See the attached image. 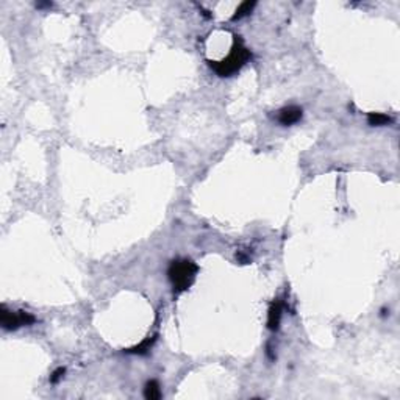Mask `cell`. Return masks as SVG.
Masks as SVG:
<instances>
[{
    "label": "cell",
    "mask_w": 400,
    "mask_h": 400,
    "mask_svg": "<svg viewBox=\"0 0 400 400\" xmlns=\"http://www.w3.org/2000/svg\"><path fill=\"white\" fill-rule=\"evenodd\" d=\"M368 120L370 125H377V127H380V125H388V124H391L392 122V118H390L388 114H383V112H370V114L368 116Z\"/></svg>",
    "instance_id": "cell-7"
},
{
    "label": "cell",
    "mask_w": 400,
    "mask_h": 400,
    "mask_svg": "<svg viewBox=\"0 0 400 400\" xmlns=\"http://www.w3.org/2000/svg\"><path fill=\"white\" fill-rule=\"evenodd\" d=\"M278 122L282 125H292V124H297L300 119H302V108L298 106H284L278 111V116H277Z\"/></svg>",
    "instance_id": "cell-4"
},
{
    "label": "cell",
    "mask_w": 400,
    "mask_h": 400,
    "mask_svg": "<svg viewBox=\"0 0 400 400\" xmlns=\"http://www.w3.org/2000/svg\"><path fill=\"white\" fill-rule=\"evenodd\" d=\"M197 266L191 260H177L172 261V264L168 270L169 280L174 286L175 292H183L190 288L196 278Z\"/></svg>",
    "instance_id": "cell-2"
},
{
    "label": "cell",
    "mask_w": 400,
    "mask_h": 400,
    "mask_svg": "<svg viewBox=\"0 0 400 400\" xmlns=\"http://www.w3.org/2000/svg\"><path fill=\"white\" fill-rule=\"evenodd\" d=\"M254 6H255V2H244V4H241L240 6H238L236 12H234L233 20H236V19H241V18L247 16L248 12L254 10Z\"/></svg>",
    "instance_id": "cell-9"
},
{
    "label": "cell",
    "mask_w": 400,
    "mask_h": 400,
    "mask_svg": "<svg viewBox=\"0 0 400 400\" xmlns=\"http://www.w3.org/2000/svg\"><path fill=\"white\" fill-rule=\"evenodd\" d=\"M282 311H283V304L282 300H275L272 302L270 308H269V319H268V327L269 330H277L280 325V319H282Z\"/></svg>",
    "instance_id": "cell-5"
},
{
    "label": "cell",
    "mask_w": 400,
    "mask_h": 400,
    "mask_svg": "<svg viewBox=\"0 0 400 400\" xmlns=\"http://www.w3.org/2000/svg\"><path fill=\"white\" fill-rule=\"evenodd\" d=\"M238 38L240 36H234V44H233L232 52L222 61H210V68L214 70L219 77H230V75L236 74L250 58L248 50L242 46L241 40H238Z\"/></svg>",
    "instance_id": "cell-1"
},
{
    "label": "cell",
    "mask_w": 400,
    "mask_h": 400,
    "mask_svg": "<svg viewBox=\"0 0 400 400\" xmlns=\"http://www.w3.org/2000/svg\"><path fill=\"white\" fill-rule=\"evenodd\" d=\"M62 375H64V369H62V368H58V369L52 374V377H50V383H58V382L62 378Z\"/></svg>",
    "instance_id": "cell-10"
},
{
    "label": "cell",
    "mask_w": 400,
    "mask_h": 400,
    "mask_svg": "<svg viewBox=\"0 0 400 400\" xmlns=\"http://www.w3.org/2000/svg\"><path fill=\"white\" fill-rule=\"evenodd\" d=\"M36 319L27 311H8L5 306L2 308V316H0V322L5 330H16L24 325H30Z\"/></svg>",
    "instance_id": "cell-3"
},
{
    "label": "cell",
    "mask_w": 400,
    "mask_h": 400,
    "mask_svg": "<svg viewBox=\"0 0 400 400\" xmlns=\"http://www.w3.org/2000/svg\"><path fill=\"white\" fill-rule=\"evenodd\" d=\"M144 397L146 398H150V400H158V398H161V388H160V383L156 380H150L146 384Z\"/></svg>",
    "instance_id": "cell-6"
},
{
    "label": "cell",
    "mask_w": 400,
    "mask_h": 400,
    "mask_svg": "<svg viewBox=\"0 0 400 400\" xmlns=\"http://www.w3.org/2000/svg\"><path fill=\"white\" fill-rule=\"evenodd\" d=\"M155 340H156L155 336H154V338H147V340H144L140 346H136V347L130 348L128 352H130V354H140V355L147 354L148 350H150V347H152V344L155 342Z\"/></svg>",
    "instance_id": "cell-8"
}]
</instances>
